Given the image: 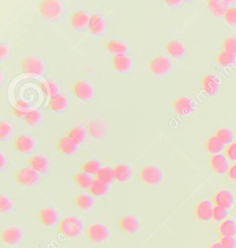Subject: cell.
<instances>
[{"instance_id":"obj_1","label":"cell","mask_w":236,"mask_h":248,"mask_svg":"<svg viewBox=\"0 0 236 248\" xmlns=\"http://www.w3.org/2000/svg\"><path fill=\"white\" fill-rule=\"evenodd\" d=\"M58 231L66 238H78L83 232V222L78 217L68 216L59 221Z\"/></svg>"},{"instance_id":"obj_2","label":"cell","mask_w":236,"mask_h":248,"mask_svg":"<svg viewBox=\"0 0 236 248\" xmlns=\"http://www.w3.org/2000/svg\"><path fill=\"white\" fill-rule=\"evenodd\" d=\"M86 237L90 243L102 244L110 237L108 228L102 223H93L85 230Z\"/></svg>"},{"instance_id":"obj_3","label":"cell","mask_w":236,"mask_h":248,"mask_svg":"<svg viewBox=\"0 0 236 248\" xmlns=\"http://www.w3.org/2000/svg\"><path fill=\"white\" fill-rule=\"evenodd\" d=\"M41 15L47 19H56L62 14V5L57 0H44L38 5Z\"/></svg>"},{"instance_id":"obj_4","label":"cell","mask_w":236,"mask_h":248,"mask_svg":"<svg viewBox=\"0 0 236 248\" xmlns=\"http://www.w3.org/2000/svg\"><path fill=\"white\" fill-rule=\"evenodd\" d=\"M172 69V63L167 57L158 56L152 58L149 63V70L155 76H165Z\"/></svg>"},{"instance_id":"obj_5","label":"cell","mask_w":236,"mask_h":248,"mask_svg":"<svg viewBox=\"0 0 236 248\" xmlns=\"http://www.w3.org/2000/svg\"><path fill=\"white\" fill-rule=\"evenodd\" d=\"M140 179L149 186L159 185L163 178L161 169L156 166H145L140 171Z\"/></svg>"},{"instance_id":"obj_6","label":"cell","mask_w":236,"mask_h":248,"mask_svg":"<svg viewBox=\"0 0 236 248\" xmlns=\"http://www.w3.org/2000/svg\"><path fill=\"white\" fill-rule=\"evenodd\" d=\"M20 70L23 74L41 75L45 71V65L41 59L34 57L25 58L20 65Z\"/></svg>"},{"instance_id":"obj_7","label":"cell","mask_w":236,"mask_h":248,"mask_svg":"<svg viewBox=\"0 0 236 248\" xmlns=\"http://www.w3.org/2000/svg\"><path fill=\"white\" fill-rule=\"evenodd\" d=\"M0 237L1 241L8 246H17L23 239V231L19 226H11L3 230Z\"/></svg>"},{"instance_id":"obj_8","label":"cell","mask_w":236,"mask_h":248,"mask_svg":"<svg viewBox=\"0 0 236 248\" xmlns=\"http://www.w3.org/2000/svg\"><path fill=\"white\" fill-rule=\"evenodd\" d=\"M118 227L126 234H135L141 229V222L136 216L126 214L118 220Z\"/></svg>"},{"instance_id":"obj_9","label":"cell","mask_w":236,"mask_h":248,"mask_svg":"<svg viewBox=\"0 0 236 248\" xmlns=\"http://www.w3.org/2000/svg\"><path fill=\"white\" fill-rule=\"evenodd\" d=\"M16 181L24 186H32L39 181V174L30 167L21 168L16 173Z\"/></svg>"},{"instance_id":"obj_10","label":"cell","mask_w":236,"mask_h":248,"mask_svg":"<svg viewBox=\"0 0 236 248\" xmlns=\"http://www.w3.org/2000/svg\"><path fill=\"white\" fill-rule=\"evenodd\" d=\"M73 94L81 101H90L94 95V90L91 83L85 80L77 81L72 88Z\"/></svg>"},{"instance_id":"obj_11","label":"cell","mask_w":236,"mask_h":248,"mask_svg":"<svg viewBox=\"0 0 236 248\" xmlns=\"http://www.w3.org/2000/svg\"><path fill=\"white\" fill-rule=\"evenodd\" d=\"M195 104L194 102L188 97L182 96L176 98L173 103V110L180 115L188 116L190 115L195 110Z\"/></svg>"},{"instance_id":"obj_12","label":"cell","mask_w":236,"mask_h":248,"mask_svg":"<svg viewBox=\"0 0 236 248\" xmlns=\"http://www.w3.org/2000/svg\"><path fill=\"white\" fill-rule=\"evenodd\" d=\"M213 208L214 207L210 201L206 200L199 201L194 210L195 218L200 221H208L212 219Z\"/></svg>"},{"instance_id":"obj_13","label":"cell","mask_w":236,"mask_h":248,"mask_svg":"<svg viewBox=\"0 0 236 248\" xmlns=\"http://www.w3.org/2000/svg\"><path fill=\"white\" fill-rule=\"evenodd\" d=\"M234 202H235V197L233 193L231 191L225 190V189L217 191L213 196V201H212L214 206L221 207L226 210L233 207Z\"/></svg>"},{"instance_id":"obj_14","label":"cell","mask_w":236,"mask_h":248,"mask_svg":"<svg viewBox=\"0 0 236 248\" xmlns=\"http://www.w3.org/2000/svg\"><path fill=\"white\" fill-rule=\"evenodd\" d=\"M39 220L44 226L53 227L58 223V212L54 208H44L39 211Z\"/></svg>"},{"instance_id":"obj_15","label":"cell","mask_w":236,"mask_h":248,"mask_svg":"<svg viewBox=\"0 0 236 248\" xmlns=\"http://www.w3.org/2000/svg\"><path fill=\"white\" fill-rule=\"evenodd\" d=\"M209 166L210 168L219 174L227 173L229 170V162L226 156L222 154H214L209 158Z\"/></svg>"},{"instance_id":"obj_16","label":"cell","mask_w":236,"mask_h":248,"mask_svg":"<svg viewBox=\"0 0 236 248\" xmlns=\"http://www.w3.org/2000/svg\"><path fill=\"white\" fill-rule=\"evenodd\" d=\"M220 80L215 75H207L201 79V88L208 95H215L220 90Z\"/></svg>"},{"instance_id":"obj_17","label":"cell","mask_w":236,"mask_h":248,"mask_svg":"<svg viewBox=\"0 0 236 248\" xmlns=\"http://www.w3.org/2000/svg\"><path fill=\"white\" fill-rule=\"evenodd\" d=\"M34 140L28 135H20L14 140L15 149L21 153H30L34 149Z\"/></svg>"},{"instance_id":"obj_18","label":"cell","mask_w":236,"mask_h":248,"mask_svg":"<svg viewBox=\"0 0 236 248\" xmlns=\"http://www.w3.org/2000/svg\"><path fill=\"white\" fill-rule=\"evenodd\" d=\"M29 166L38 173H45L49 168V161L44 155H33L29 160Z\"/></svg>"},{"instance_id":"obj_19","label":"cell","mask_w":236,"mask_h":248,"mask_svg":"<svg viewBox=\"0 0 236 248\" xmlns=\"http://www.w3.org/2000/svg\"><path fill=\"white\" fill-rule=\"evenodd\" d=\"M89 20L90 17L84 11H76L69 18L70 25L75 30H82L86 26L88 27Z\"/></svg>"},{"instance_id":"obj_20","label":"cell","mask_w":236,"mask_h":248,"mask_svg":"<svg viewBox=\"0 0 236 248\" xmlns=\"http://www.w3.org/2000/svg\"><path fill=\"white\" fill-rule=\"evenodd\" d=\"M220 237H235L236 235V222L234 219H228L221 221L217 229Z\"/></svg>"},{"instance_id":"obj_21","label":"cell","mask_w":236,"mask_h":248,"mask_svg":"<svg viewBox=\"0 0 236 248\" xmlns=\"http://www.w3.org/2000/svg\"><path fill=\"white\" fill-rule=\"evenodd\" d=\"M112 65L117 72L125 73L130 70L132 67V61L126 55L114 56L112 58Z\"/></svg>"},{"instance_id":"obj_22","label":"cell","mask_w":236,"mask_h":248,"mask_svg":"<svg viewBox=\"0 0 236 248\" xmlns=\"http://www.w3.org/2000/svg\"><path fill=\"white\" fill-rule=\"evenodd\" d=\"M113 175H114V180L118 183H125V182L129 180L131 177L132 171L131 168L126 165V164H117L113 168Z\"/></svg>"},{"instance_id":"obj_23","label":"cell","mask_w":236,"mask_h":248,"mask_svg":"<svg viewBox=\"0 0 236 248\" xmlns=\"http://www.w3.org/2000/svg\"><path fill=\"white\" fill-rule=\"evenodd\" d=\"M88 29L95 35H101L105 30V21L100 15H92L88 23Z\"/></svg>"},{"instance_id":"obj_24","label":"cell","mask_w":236,"mask_h":248,"mask_svg":"<svg viewBox=\"0 0 236 248\" xmlns=\"http://www.w3.org/2000/svg\"><path fill=\"white\" fill-rule=\"evenodd\" d=\"M166 51L172 58H181L186 54V47L178 40H172L166 46Z\"/></svg>"},{"instance_id":"obj_25","label":"cell","mask_w":236,"mask_h":248,"mask_svg":"<svg viewBox=\"0 0 236 248\" xmlns=\"http://www.w3.org/2000/svg\"><path fill=\"white\" fill-rule=\"evenodd\" d=\"M48 107L55 113H61L65 111L67 107V99L62 94H57L50 98Z\"/></svg>"},{"instance_id":"obj_26","label":"cell","mask_w":236,"mask_h":248,"mask_svg":"<svg viewBox=\"0 0 236 248\" xmlns=\"http://www.w3.org/2000/svg\"><path fill=\"white\" fill-rule=\"evenodd\" d=\"M57 149L60 153L65 155H72L77 152L78 145L65 136L57 140Z\"/></svg>"},{"instance_id":"obj_27","label":"cell","mask_w":236,"mask_h":248,"mask_svg":"<svg viewBox=\"0 0 236 248\" xmlns=\"http://www.w3.org/2000/svg\"><path fill=\"white\" fill-rule=\"evenodd\" d=\"M105 48L106 50L114 56H121V55H126L127 52V46L124 44L121 41L117 40H109L105 44Z\"/></svg>"},{"instance_id":"obj_28","label":"cell","mask_w":236,"mask_h":248,"mask_svg":"<svg viewBox=\"0 0 236 248\" xmlns=\"http://www.w3.org/2000/svg\"><path fill=\"white\" fill-rule=\"evenodd\" d=\"M75 205L78 209L83 210V211H88V210L93 209V207L94 205V201L91 195L79 194L76 198Z\"/></svg>"},{"instance_id":"obj_29","label":"cell","mask_w":236,"mask_h":248,"mask_svg":"<svg viewBox=\"0 0 236 248\" xmlns=\"http://www.w3.org/2000/svg\"><path fill=\"white\" fill-rule=\"evenodd\" d=\"M228 2L227 1H219V0H210L208 2V10L210 12L216 16L220 17L222 15H225L228 10Z\"/></svg>"},{"instance_id":"obj_30","label":"cell","mask_w":236,"mask_h":248,"mask_svg":"<svg viewBox=\"0 0 236 248\" xmlns=\"http://www.w3.org/2000/svg\"><path fill=\"white\" fill-rule=\"evenodd\" d=\"M66 137L68 139H70L74 143L79 146V145H80V144H82L85 141V129L83 127H80V126L72 127L68 130V132L66 134Z\"/></svg>"},{"instance_id":"obj_31","label":"cell","mask_w":236,"mask_h":248,"mask_svg":"<svg viewBox=\"0 0 236 248\" xmlns=\"http://www.w3.org/2000/svg\"><path fill=\"white\" fill-rule=\"evenodd\" d=\"M109 191L108 185L104 184L103 182L99 181L97 179H95L93 181V184L91 185L90 188H89V193L91 194V196H94L96 198H101L105 196Z\"/></svg>"},{"instance_id":"obj_32","label":"cell","mask_w":236,"mask_h":248,"mask_svg":"<svg viewBox=\"0 0 236 248\" xmlns=\"http://www.w3.org/2000/svg\"><path fill=\"white\" fill-rule=\"evenodd\" d=\"M206 151L211 154H220L224 149V144L221 143L215 136L208 137L205 143Z\"/></svg>"},{"instance_id":"obj_33","label":"cell","mask_w":236,"mask_h":248,"mask_svg":"<svg viewBox=\"0 0 236 248\" xmlns=\"http://www.w3.org/2000/svg\"><path fill=\"white\" fill-rule=\"evenodd\" d=\"M74 183L76 186L80 189H89L91 185L93 184V179L91 175L87 174L85 172H78L74 175Z\"/></svg>"},{"instance_id":"obj_34","label":"cell","mask_w":236,"mask_h":248,"mask_svg":"<svg viewBox=\"0 0 236 248\" xmlns=\"http://www.w3.org/2000/svg\"><path fill=\"white\" fill-rule=\"evenodd\" d=\"M95 179L103 182L106 185H110L114 180L113 168L110 167H102L99 172L95 174Z\"/></svg>"},{"instance_id":"obj_35","label":"cell","mask_w":236,"mask_h":248,"mask_svg":"<svg viewBox=\"0 0 236 248\" xmlns=\"http://www.w3.org/2000/svg\"><path fill=\"white\" fill-rule=\"evenodd\" d=\"M40 88L42 92L46 95L49 96L50 98L59 94V88L57 86V83L52 80H46V81L40 82Z\"/></svg>"},{"instance_id":"obj_36","label":"cell","mask_w":236,"mask_h":248,"mask_svg":"<svg viewBox=\"0 0 236 248\" xmlns=\"http://www.w3.org/2000/svg\"><path fill=\"white\" fill-rule=\"evenodd\" d=\"M214 136L221 143L228 144V145L233 143V140L235 139L234 132L230 128H227V127L220 128Z\"/></svg>"},{"instance_id":"obj_37","label":"cell","mask_w":236,"mask_h":248,"mask_svg":"<svg viewBox=\"0 0 236 248\" xmlns=\"http://www.w3.org/2000/svg\"><path fill=\"white\" fill-rule=\"evenodd\" d=\"M218 63L222 67H230L236 62V56L226 51H221L217 56Z\"/></svg>"},{"instance_id":"obj_38","label":"cell","mask_w":236,"mask_h":248,"mask_svg":"<svg viewBox=\"0 0 236 248\" xmlns=\"http://www.w3.org/2000/svg\"><path fill=\"white\" fill-rule=\"evenodd\" d=\"M43 118L42 113L38 110H30L26 116L23 118L24 122L30 125H37L41 123Z\"/></svg>"},{"instance_id":"obj_39","label":"cell","mask_w":236,"mask_h":248,"mask_svg":"<svg viewBox=\"0 0 236 248\" xmlns=\"http://www.w3.org/2000/svg\"><path fill=\"white\" fill-rule=\"evenodd\" d=\"M101 163L96 160H91L88 162H84L81 165V171L82 172H85L87 174H96L101 169Z\"/></svg>"},{"instance_id":"obj_40","label":"cell","mask_w":236,"mask_h":248,"mask_svg":"<svg viewBox=\"0 0 236 248\" xmlns=\"http://www.w3.org/2000/svg\"><path fill=\"white\" fill-rule=\"evenodd\" d=\"M14 209V204L7 195H0V211L3 214H8Z\"/></svg>"},{"instance_id":"obj_41","label":"cell","mask_w":236,"mask_h":248,"mask_svg":"<svg viewBox=\"0 0 236 248\" xmlns=\"http://www.w3.org/2000/svg\"><path fill=\"white\" fill-rule=\"evenodd\" d=\"M228 216V210L221 207L214 206L212 211V219L215 221H223Z\"/></svg>"},{"instance_id":"obj_42","label":"cell","mask_w":236,"mask_h":248,"mask_svg":"<svg viewBox=\"0 0 236 248\" xmlns=\"http://www.w3.org/2000/svg\"><path fill=\"white\" fill-rule=\"evenodd\" d=\"M223 51H226L230 54L236 56V37H228L222 43Z\"/></svg>"},{"instance_id":"obj_43","label":"cell","mask_w":236,"mask_h":248,"mask_svg":"<svg viewBox=\"0 0 236 248\" xmlns=\"http://www.w3.org/2000/svg\"><path fill=\"white\" fill-rule=\"evenodd\" d=\"M11 133H12L11 124L5 122V121H2L0 123V140H8Z\"/></svg>"},{"instance_id":"obj_44","label":"cell","mask_w":236,"mask_h":248,"mask_svg":"<svg viewBox=\"0 0 236 248\" xmlns=\"http://www.w3.org/2000/svg\"><path fill=\"white\" fill-rule=\"evenodd\" d=\"M224 19L226 20L228 24L232 26H236V8L228 9L224 15Z\"/></svg>"},{"instance_id":"obj_45","label":"cell","mask_w":236,"mask_h":248,"mask_svg":"<svg viewBox=\"0 0 236 248\" xmlns=\"http://www.w3.org/2000/svg\"><path fill=\"white\" fill-rule=\"evenodd\" d=\"M225 156L231 161H236V142L229 144L225 150Z\"/></svg>"},{"instance_id":"obj_46","label":"cell","mask_w":236,"mask_h":248,"mask_svg":"<svg viewBox=\"0 0 236 248\" xmlns=\"http://www.w3.org/2000/svg\"><path fill=\"white\" fill-rule=\"evenodd\" d=\"M219 242L224 247V248H236V240L235 237H220Z\"/></svg>"},{"instance_id":"obj_47","label":"cell","mask_w":236,"mask_h":248,"mask_svg":"<svg viewBox=\"0 0 236 248\" xmlns=\"http://www.w3.org/2000/svg\"><path fill=\"white\" fill-rule=\"evenodd\" d=\"M10 54V48L9 46L6 45L4 42L0 44V59L4 60L9 57Z\"/></svg>"},{"instance_id":"obj_48","label":"cell","mask_w":236,"mask_h":248,"mask_svg":"<svg viewBox=\"0 0 236 248\" xmlns=\"http://www.w3.org/2000/svg\"><path fill=\"white\" fill-rule=\"evenodd\" d=\"M227 176L229 179L236 181V164H234L229 167V170L227 172Z\"/></svg>"},{"instance_id":"obj_49","label":"cell","mask_w":236,"mask_h":248,"mask_svg":"<svg viewBox=\"0 0 236 248\" xmlns=\"http://www.w3.org/2000/svg\"><path fill=\"white\" fill-rule=\"evenodd\" d=\"M6 162H7V158L5 154L3 153H0V168L1 169H3L6 166Z\"/></svg>"},{"instance_id":"obj_50","label":"cell","mask_w":236,"mask_h":248,"mask_svg":"<svg viewBox=\"0 0 236 248\" xmlns=\"http://www.w3.org/2000/svg\"><path fill=\"white\" fill-rule=\"evenodd\" d=\"M166 3H167L168 5H170V6H173V7H177V6H179L182 2L179 1V0H174V1L170 0V1H166Z\"/></svg>"},{"instance_id":"obj_51","label":"cell","mask_w":236,"mask_h":248,"mask_svg":"<svg viewBox=\"0 0 236 248\" xmlns=\"http://www.w3.org/2000/svg\"><path fill=\"white\" fill-rule=\"evenodd\" d=\"M208 248H224V247L218 241L216 243H213L208 246Z\"/></svg>"}]
</instances>
